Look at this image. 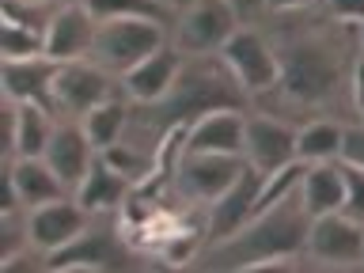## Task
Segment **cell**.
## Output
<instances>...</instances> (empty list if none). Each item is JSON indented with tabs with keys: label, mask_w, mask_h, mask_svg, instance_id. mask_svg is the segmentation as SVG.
<instances>
[{
	"label": "cell",
	"mask_w": 364,
	"mask_h": 273,
	"mask_svg": "<svg viewBox=\"0 0 364 273\" xmlns=\"http://www.w3.org/2000/svg\"><path fill=\"white\" fill-rule=\"evenodd\" d=\"M262 27L281 57V80L250 110L281 114L296 125L307 118H338L346 110L357 118L353 110V65L360 57L357 23L334 19L323 4H315L304 11H269L262 16Z\"/></svg>",
	"instance_id": "obj_1"
},
{
	"label": "cell",
	"mask_w": 364,
	"mask_h": 273,
	"mask_svg": "<svg viewBox=\"0 0 364 273\" xmlns=\"http://www.w3.org/2000/svg\"><path fill=\"white\" fill-rule=\"evenodd\" d=\"M250 110V95L243 91V84L232 76V68L224 65L220 53H186V61L178 68V80L171 84V91L156 102H133L129 110V125L125 136L136 148L156 156L159 141L171 129L193 125L201 114L209 110Z\"/></svg>",
	"instance_id": "obj_2"
},
{
	"label": "cell",
	"mask_w": 364,
	"mask_h": 273,
	"mask_svg": "<svg viewBox=\"0 0 364 273\" xmlns=\"http://www.w3.org/2000/svg\"><path fill=\"white\" fill-rule=\"evenodd\" d=\"M307 232L311 213L304 209L300 190L269 209L255 213L239 232L205 243L201 255L190 262V269H216V273H258L281 269L307 255Z\"/></svg>",
	"instance_id": "obj_3"
},
{
	"label": "cell",
	"mask_w": 364,
	"mask_h": 273,
	"mask_svg": "<svg viewBox=\"0 0 364 273\" xmlns=\"http://www.w3.org/2000/svg\"><path fill=\"white\" fill-rule=\"evenodd\" d=\"M122 213H99L68 247L46 255L42 269H133L141 258L125 243Z\"/></svg>",
	"instance_id": "obj_4"
},
{
	"label": "cell",
	"mask_w": 364,
	"mask_h": 273,
	"mask_svg": "<svg viewBox=\"0 0 364 273\" xmlns=\"http://www.w3.org/2000/svg\"><path fill=\"white\" fill-rule=\"evenodd\" d=\"M247 171L243 156H216V152H186L182 148L175 171H171L167 193L182 201V209H209L220 193Z\"/></svg>",
	"instance_id": "obj_5"
},
{
	"label": "cell",
	"mask_w": 364,
	"mask_h": 273,
	"mask_svg": "<svg viewBox=\"0 0 364 273\" xmlns=\"http://www.w3.org/2000/svg\"><path fill=\"white\" fill-rule=\"evenodd\" d=\"M164 42H171V27H164L156 19H99L91 61L122 80L133 65H141Z\"/></svg>",
	"instance_id": "obj_6"
},
{
	"label": "cell",
	"mask_w": 364,
	"mask_h": 273,
	"mask_svg": "<svg viewBox=\"0 0 364 273\" xmlns=\"http://www.w3.org/2000/svg\"><path fill=\"white\" fill-rule=\"evenodd\" d=\"M220 57H224V65L232 68V76L243 84V91L250 95V107L277 87L281 57L273 50V42H269V34L262 23H243V27L224 42Z\"/></svg>",
	"instance_id": "obj_7"
},
{
	"label": "cell",
	"mask_w": 364,
	"mask_h": 273,
	"mask_svg": "<svg viewBox=\"0 0 364 273\" xmlns=\"http://www.w3.org/2000/svg\"><path fill=\"white\" fill-rule=\"evenodd\" d=\"M239 27H243V19L228 0H193L171 23V42L182 53H220Z\"/></svg>",
	"instance_id": "obj_8"
},
{
	"label": "cell",
	"mask_w": 364,
	"mask_h": 273,
	"mask_svg": "<svg viewBox=\"0 0 364 273\" xmlns=\"http://www.w3.org/2000/svg\"><path fill=\"white\" fill-rule=\"evenodd\" d=\"M114 95H122V80L110 76L107 68H99L95 61H68L61 65V73L53 80V114L57 118H84Z\"/></svg>",
	"instance_id": "obj_9"
},
{
	"label": "cell",
	"mask_w": 364,
	"mask_h": 273,
	"mask_svg": "<svg viewBox=\"0 0 364 273\" xmlns=\"http://www.w3.org/2000/svg\"><path fill=\"white\" fill-rule=\"evenodd\" d=\"M304 262H315L323 269H360L364 266V224L346 213L311 216L307 232V255Z\"/></svg>",
	"instance_id": "obj_10"
},
{
	"label": "cell",
	"mask_w": 364,
	"mask_h": 273,
	"mask_svg": "<svg viewBox=\"0 0 364 273\" xmlns=\"http://www.w3.org/2000/svg\"><path fill=\"white\" fill-rule=\"evenodd\" d=\"M296 129L300 125L281 118V114L250 110L247 114V136H243V159L258 175H269V171L296 164Z\"/></svg>",
	"instance_id": "obj_11"
},
{
	"label": "cell",
	"mask_w": 364,
	"mask_h": 273,
	"mask_svg": "<svg viewBox=\"0 0 364 273\" xmlns=\"http://www.w3.org/2000/svg\"><path fill=\"white\" fill-rule=\"evenodd\" d=\"M4 205L0 209H11V205H23V209H38L46 201H57L65 193H73L61 182V175L46 164V156H11L4 159Z\"/></svg>",
	"instance_id": "obj_12"
},
{
	"label": "cell",
	"mask_w": 364,
	"mask_h": 273,
	"mask_svg": "<svg viewBox=\"0 0 364 273\" xmlns=\"http://www.w3.org/2000/svg\"><path fill=\"white\" fill-rule=\"evenodd\" d=\"M95 34H99V19L84 0L61 4L57 16L50 19V27H46V57H53L61 65L87 61L91 46H95Z\"/></svg>",
	"instance_id": "obj_13"
},
{
	"label": "cell",
	"mask_w": 364,
	"mask_h": 273,
	"mask_svg": "<svg viewBox=\"0 0 364 273\" xmlns=\"http://www.w3.org/2000/svg\"><path fill=\"white\" fill-rule=\"evenodd\" d=\"M87 224H91V213L76 201V193H65V198L31 209V247L46 258L53 250L68 247Z\"/></svg>",
	"instance_id": "obj_14"
},
{
	"label": "cell",
	"mask_w": 364,
	"mask_h": 273,
	"mask_svg": "<svg viewBox=\"0 0 364 273\" xmlns=\"http://www.w3.org/2000/svg\"><path fill=\"white\" fill-rule=\"evenodd\" d=\"M95 156H99V148L91 144L84 122H76V118H57V129H53V136H50V144H46V164H50L57 175H61V182H65L73 193H76L80 182H84V175L91 171Z\"/></svg>",
	"instance_id": "obj_15"
},
{
	"label": "cell",
	"mask_w": 364,
	"mask_h": 273,
	"mask_svg": "<svg viewBox=\"0 0 364 273\" xmlns=\"http://www.w3.org/2000/svg\"><path fill=\"white\" fill-rule=\"evenodd\" d=\"M61 73V61L53 57H19V61L0 65V87H4L8 102H38V107L53 110V80Z\"/></svg>",
	"instance_id": "obj_16"
},
{
	"label": "cell",
	"mask_w": 364,
	"mask_h": 273,
	"mask_svg": "<svg viewBox=\"0 0 364 273\" xmlns=\"http://www.w3.org/2000/svg\"><path fill=\"white\" fill-rule=\"evenodd\" d=\"M258 186H262V175L247 164L243 175H239L232 186H228L220 198H216L209 209H205V243H216V239L239 232V228H243L250 216H255Z\"/></svg>",
	"instance_id": "obj_17"
},
{
	"label": "cell",
	"mask_w": 364,
	"mask_h": 273,
	"mask_svg": "<svg viewBox=\"0 0 364 273\" xmlns=\"http://www.w3.org/2000/svg\"><path fill=\"white\" fill-rule=\"evenodd\" d=\"M182 61H186V53H182L175 42H164L159 50H152L141 65H133L129 73L122 76V91L133 102H156V99H164L167 91H171V84L178 80Z\"/></svg>",
	"instance_id": "obj_18"
},
{
	"label": "cell",
	"mask_w": 364,
	"mask_h": 273,
	"mask_svg": "<svg viewBox=\"0 0 364 273\" xmlns=\"http://www.w3.org/2000/svg\"><path fill=\"white\" fill-rule=\"evenodd\" d=\"M250 110H209L193 125H186V152H216V156H243Z\"/></svg>",
	"instance_id": "obj_19"
},
{
	"label": "cell",
	"mask_w": 364,
	"mask_h": 273,
	"mask_svg": "<svg viewBox=\"0 0 364 273\" xmlns=\"http://www.w3.org/2000/svg\"><path fill=\"white\" fill-rule=\"evenodd\" d=\"M4 114H8V156H46V144L57 129V114L38 107V102H8L4 99Z\"/></svg>",
	"instance_id": "obj_20"
},
{
	"label": "cell",
	"mask_w": 364,
	"mask_h": 273,
	"mask_svg": "<svg viewBox=\"0 0 364 273\" xmlns=\"http://www.w3.org/2000/svg\"><path fill=\"white\" fill-rule=\"evenodd\" d=\"M129 193H133V182L122 178L102 156H95V164L84 175V182L76 186V201L91 216H99V213H122L129 205Z\"/></svg>",
	"instance_id": "obj_21"
},
{
	"label": "cell",
	"mask_w": 364,
	"mask_h": 273,
	"mask_svg": "<svg viewBox=\"0 0 364 273\" xmlns=\"http://www.w3.org/2000/svg\"><path fill=\"white\" fill-rule=\"evenodd\" d=\"M300 201L311 216H326L341 209V201H346V167H341V159L307 164L300 178Z\"/></svg>",
	"instance_id": "obj_22"
},
{
	"label": "cell",
	"mask_w": 364,
	"mask_h": 273,
	"mask_svg": "<svg viewBox=\"0 0 364 273\" xmlns=\"http://www.w3.org/2000/svg\"><path fill=\"white\" fill-rule=\"evenodd\" d=\"M346 125L341 118H307L296 129V159L300 164H330L341 159V141H346Z\"/></svg>",
	"instance_id": "obj_23"
},
{
	"label": "cell",
	"mask_w": 364,
	"mask_h": 273,
	"mask_svg": "<svg viewBox=\"0 0 364 273\" xmlns=\"http://www.w3.org/2000/svg\"><path fill=\"white\" fill-rule=\"evenodd\" d=\"M129 110H133V99L125 95H114V99H107V102H99L91 114H84V129H87V136H91V144L99 148H110V144H118L122 136H125V125H129Z\"/></svg>",
	"instance_id": "obj_24"
},
{
	"label": "cell",
	"mask_w": 364,
	"mask_h": 273,
	"mask_svg": "<svg viewBox=\"0 0 364 273\" xmlns=\"http://www.w3.org/2000/svg\"><path fill=\"white\" fill-rule=\"evenodd\" d=\"M84 4L95 11V19H156L164 27L175 23V11L164 0H84Z\"/></svg>",
	"instance_id": "obj_25"
},
{
	"label": "cell",
	"mask_w": 364,
	"mask_h": 273,
	"mask_svg": "<svg viewBox=\"0 0 364 273\" xmlns=\"http://www.w3.org/2000/svg\"><path fill=\"white\" fill-rule=\"evenodd\" d=\"M99 156L107 159L122 178H129L133 186H141V182H148L156 175V156L144 152V148H136V144H129V141H118V144L102 148Z\"/></svg>",
	"instance_id": "obj_26"
},
{
	"label": "cell",
	"mask_w": 364,
	"mask_h": 273,
	"mask_svg": "<svg viewBox=\"0 0 364 273\" xmlns=\"http://www.w3.org/2000/svg\"><path fill=\"white\" fill-rule=\"evenodd\" d=\"M53 16H57V4H46V0H0V23L4 27L46 34Z\"/></svg>",
	"instance_id": "obj_27"
},
{
	"label": "cell",
	"mask_w": 364,
	"mask_h": 273,
	"mask_svg": "<svg viewBox=\"0 0 364 273\" xmlns=\"http://www.w3.org/2000/svg\"><path fill=\"white\" fill-rule=\"evenodd\" d=\"M304 171H307V164H300V159H296V164H289V167H281V171H269V175H262L255 213L269 209V205H277V201H284V198H292V193L300 190Z\"/></svg>",
	"instance_id": "obj_28"
},
{
	"label": "cell",
	"mask_w": 364,
	"mask_h": 273,
	"mask_svg": "<svg viewBox=\"0 0 364 273\" xmlns=\"http://www.w3.org/2000/svg\"><path fill=\"white\" fill-rule=\"evenodd\" d=\"M38 53H46V34L0 23V61H19V57H38Z\"/></svg>",
	"instance_id": "obj_29"
},
{
	"label": "cell",
	"mask_w": 364,
	"mask_h": 273,
	"mask_svg": "<svg viewBox=\"0 0 364 273\" xmlns=\"http://www.w3.org/2000/svg\"><path fill=\"white\" fill-rule=\"evenodd\" d=\"M341 167H346V201H341V213L364 224V171L349 167V164H341Z\"/></svg>",
	"instance_id": "obj_30"
},
{
	"label": "cell",
	"mask_w": 364,
	"mask_h": 273,
	"mask_svg": "<svg viewBox=\"0 0 364 273\" xmlns=\"http://www.w3.org/2000/svg\"><path fill=\"white\" fill-rule=\"evenodd\" d=\"M341 164L364 171V122L346 125V141H341Z\"/></svg>",
	"instance_id": "obj_31"
},
{
	"label": "cell",
	"mask_w": 364,
	"mask_h": 273,
	"mask_svg": "<svg viewBox=\"0 0 364 273\" xmlns=\"http://www.w3.org/2000/svg\"><path fill=\"white\" fill-rule=\"evenodd\" d=\"M323 8H326L334 19H346V23H364V0H323Z\"/></svg>",
	"instance_id": "obj_32"
},
{
	"label": "cell",
	"mask_w": 364,
	"mask_h": 273,
	"mask_svg": "<svg viewBox=\"0 0 364 273\" xmlns=\"http://www.w3.org/2000/svg\"><path fill=\"white\" fill-rule=\"evenodd\" d=\"M353 110L364 122V50L357 57V65H353Z\"/></svg>",
	"instance_id": "obj_33"
},
{
	"label": "cell",
	"mask_w": 364,
	"mask_h": 273,
	"mask_svg": "<svg viewBox=\"0 0 364 273\" xmlns=\"http://www.w3.org/2000/svg\"><path fill=\"white\" fill-rule=\"evenodd\" d=\"M228 4L239 11L243 23H262V16H266V0H228Z\"/></svg>",
	"instance_id": "obj_34"
},
{
	"label": "cell",
	"mask_w": 364,
	"mask_h": 273,
	"mask_svg": "<svg viewBox=\"0 0 364 273\" xmlns=\"http://www.w3.org/2000/svg\"><path fill=\"white\" fill-rule=\"evenodd\" d=\"M315 4H323V0H266V16L269 11H304Z\"/></svg>",
	"instance_id": "obj_35"
},
{
	"label": "cell",
	"mask_w": 364,
	"mask_h": 273,
	"mask_svg": "<svg viewBox=\"0 0 364 273\" xmlns=\"http://www.w3.org/2000/svg\"><path fill=\"white\" fill-rule=\"evenodd\" d=\"M164 4H167V8H171V11H175V16H178L182 8H190V4H193V0H164Z\"/></svg>",
	"instance_id": "obj_36"
},
{
	"label": "cell",
	"mask_w": 364,
	"mask_h": 273,
	"mask_svg": "<svg viewBox=\"0 0 364 273\" xmlns=\"http://www.w3.org/2000/svg\"><path fill=\"white\" fill-rule=\"evenodd\" d=\"M357 38H360V50H364V23H357Z\"/></svg>",
	"instance_id": "obj_37"
},
{
	"label": "cell",
	"mask_w": 364,
	"mask_h": 273,
	"mask_svg": "<svg viewBox=\"0 0 364 273\" xmlns=\"http://www.w3.org/2000/svg\"><path fill=\"white\" fill-rule=\"evenodd\" d=\"M46 4H57V8H61V4H73V0H46Z\"/></svg>",
	"instance_id": "obj_38"
}]
</instances>
